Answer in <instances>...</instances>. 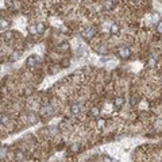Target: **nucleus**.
Listing matches in <instances>:
<instances>
[{
  "mask_svg": "<svg viewBox=\"0 0 162 162\" xmlns=\"http://www.w3.org/2000/svg\"><path fill=\"white\" fill-rule=\"evenodd\" d=\"M116 55L119 57L120 60H128L131 57V50L127 46H119L116 50Z\"/></svg>",
  "mask_w": 162,
  "mask_h": 162,
  "instance_id": "1",
  "label": "nucleus"
},
{
  "mask_svg": "<svg viewBox=\"0 0 162 162\" xmlns=\"http://www.w3.org/2000/svg\"><path fill=\"white\" fill-rule=\"evenodd\" d=\"M39 62V57L38 55H30L26 61V66L27 69H30V70H32V69L35 68V65Z\"/></svg>",
  "mask_w": 162,
  "mask_h": 162,
  "instance_id": "2",
  "label": "nucleus"
},
{
  "mask_svg": "<svg viewBox=\"0 0 162 162\" xmlns=\"http://www.w3.org/2000/svg\"><path fill=\"white\" fill-rule=\"evenodd\" d=\"M81 35H83V38L84 39H92L93 36H95V28L93 27H87V28H84L83 31H81Z\"/></svg>",
  "mask_w": 162,
  "mask_h": 162,
  "instance_id": "3",
  "label": "nucleus"
},
{
  "mask_svg": "<svg viewBox=\"0 0 162 162\" xmlns=\"http://www.w3.org/2000/svg\"><path fill=\"white\" fill-rule=\"evenodd\" d=\"M124 105V97H122V96H117L113 99V107H115L116 109H119L122 108Z\"/></svg>",
  "mask_w": 162,
  "mask_h": 162,
  "instance_id": "4",
  "label": "nucleus"
},
{
  "mask_svg": "<svg viewBox=\"0 0 162 162\" xmlns=\"http://www.w3.org/2000/svg\"><path fill=\"white\" fill-rule=\"evenodd\" d=\"M120 32V27L117 23H111V26H109V34L112 35H117Z\"/></svg>",
  "mask_w": 162,
  "mask_h": 162,
  "instance_id": "5",
  "label": "nucleus"
},
{
  "mask_svg": "<svg viewBox=\"0 0 162 162\" xmlns=\"http://www.w3.org/2000/svg\"><path fill=\"white\" fill-rule=\"evenodd\" d=\"M38 122V116H36V113L34 112H30V113H27V123H30V124H34Z\"/></svg>",
  "mask_w": 162,
  "mask_h": 162,
  "instance_id": "6",
  "label": "nucleus"
},
{
  "mask_svg": "<svg viewBox=\"0 0 162 162\" xmlns=\"http://www.w3.org/2000/svg\"><path fill=\"white\" fill-rule=\"evenodd\" d=\"M70 113L72 115H79V113H81V105L80 104H72L70 105Z\"/></svg>",
  "mask_w": 162,
  "mask_h": 162,
  "instance_id": "7",
  "label": "nucleus"
},
{
  "mask_svg": "<svg viewBox=\"0 0 162 162\" xmlns=\"http://www.w3.org/2000/svg\"><path fill=\"white\" fill-rule=\"evenodd\" d=\"M27 31L30 35H38V28H36V24H28L27 26Z\"/></svg>",
  "mask_w": 162,
  "mask_h": 162,
  "instance_id": "8",
  "label": "nucleus"
},
{
  "mask_svg": "<svg viewBox=\"0 0 162 162\" xmlns=\"http://www.w3.org/2000/svg\"><path fill=\"white\" fill-rule=\"evenodd\" d=\"M58 50L60 51H62V53H66L70 50V45H69L68 42H62V43H60L58 45Z\"/></svg>",
  "mask_w": 162,
  "mask_h": 162,
  "instance_id": "9",
  "label": "nucleus"
},
{
  "mask_svg": "<svg viewBox=\"0 0 162 162\" xmlns=\"http://www.w3.org/2000/svg\"><path fill=\"white\" fill-rule=\"evenodd\" d=\"M105 123H107V120H105V119H101V117H100V119L96 120V127L99 128V130H103V128L105 127Z\"/></svg>",
  "mask_w": 162,
  "mask_h": 162,
  "instance_id": "10",
  "label": "nucleus"
},
{
  "mask_svg": "<svg viewBox=\"0 0 162 162\" xmlns=\"http://www.w3.org/2000/svg\"><path fill=\"white\" fill-rule=\"evenodd\" d=\"M81 149V145L80 143H72L70 146H69V150H70L72 153H79Z\"/></svg>",
  "mask_w": 162,
  "mask_h": 162,
  "instance_id": "11",
  "label": "nucleus"
},
{
  "mask_svg": "<svg viewBox=\"0 0 162 162\" xmlns=\"http://www.w3.org/2000/svg\"><path fill=\"white\" fill-rule=\"evenodd\" d=\"M89 112H91V113H89L91 116L97 117V116H99V113H100V108H99V107H92V108H91V111H89Z\"/></svg>",
  "mask_w": 162,
  "mask_h": 162,
  "instance_id": "12",
  "label": "nucleus"
},
{
  "mask_svg": "<svg viewBox=\"0 0 162 162\" xmlns=\"http://www.w3.org/2000/svg\"><path fill=\"white\" fill-rule=\"evenodd\" d=\"M15 160L18 161V162H22V161L24 160V154H23L22 151H19V150H18V151L15 153Z\"/></svg>",
  "mask_w": 162,
  "mask_h": 162,
  "instance_id": "13",
  "label": "nucleus"
},
{
  "mask_svg": "<svg viewBox=\"0 0 162 162\" xmlns=\"http://www.w3.org/2000/svg\"><path fill=\"white\" fill-rule=\"evenodd\" d=\"M155 31H157V34H162V19L158 20V23L155 26Z\"/></svg>",
  "mask_w": 162,
  "mask_h": 162,
  "instance_id": "14",
  "label": "nucleus"
},
{
  "mask_svg": "<svg viewBox=\"0 0 162 162\" xmlns=\"http://www.w3.org/2000/svg\"><path fill=\"white\" fill-rule=\"evenodd\" d=\"M8 27H10V22L4 19V16H3L2 18V28L3 30H6V28H8Z\"/></svg>",
  "mask_w": 162,
  "mask_h": 162,
  "instance_id": "15",
  "label": "nucleus"
},
{
  "mask_svg": "<svg viewBox=\"0 0 162 162\" xmlns=\"http://www.w3.org/2000/svg\"><path fill=\"white\" fill-rule=\"evenodd\" d=\"M36 28H38V32L40 34V32H43L45 31V23H42V22H39V23H36Z\"/></svg>",
  "mask_w": 162,
  "mask_h": 162,
  "instance_id": "16",
  "label": "nucleus"
},
{
  "mask_svg": "<svg viewBox=\"0 0 162 162\" xmlns=\"http://www.w3.org/2000/svg\"><path fill=\"white\" fill-rule=\"evenodd\" d=\"M69 65H70V60L69 58H64L62 61H61V66L62 68H68Z\"/></svg>",
  "mask_w": 162,
  "mask_h": 162,
  "instance_id": "17",
  "label": "nucleus"
},
{
  "mask_svg": "<svg viewBox=\"0 0 162 162\" xmlns=\"http://www.w3.org/2000/svg\"><path fill=\"white\" fill-rule=\"evenodd\" d=\"M113 7H115L113 6V2H105L104 3V8H107V10H112Z\"/></svg>",
  "mask_w": 162,
  "mask_h": 162,
  "instance_id": "18",
  "label": "nucleus"
},
{
  "mask_svg": "<svg viewBox=\"0 0 162 162\" xmlns=\"http://www.w3.org/2000/svg\"><path fill=\"white\" fill-rule=\"evenodd\" d=\"M8 123V116L6 115V113H2V124L6 126Z\"/></svg>",
  "mask_w": 162,
  "mask_h": 162,
  "instance_id": "19",
  "label": "nucleus"
},
{
  "mask_svg": "<svg viewBox=\"0 0 162 162\" xmlns=\"http://www.w3.org/2000/svg\"><path fill=\"white\" fill-rule=\"evenodd\" d=\"M103 162H112V160L109 157H104L103 158Z\"/></svg>",
  "mask_w": 162,
  "mask_h": 162,
  "instance_id": "20",
  "label": "nucleus"
},
{
  "mask_svg": "<svg viewBox=\"0 0 162 162\" xmlns=\"http://www.w3.org/2000/svg\"><path fill=\"white\" fill-rule=\"evenodd\" d=\"M89 162H96V161H95V160H93V161H89Z\"/></svg>",
  "mask_w": 162,
  "mask_h": 162,
  "instance_id": "21",
  "label": "nucleus"
}]
</instances>
